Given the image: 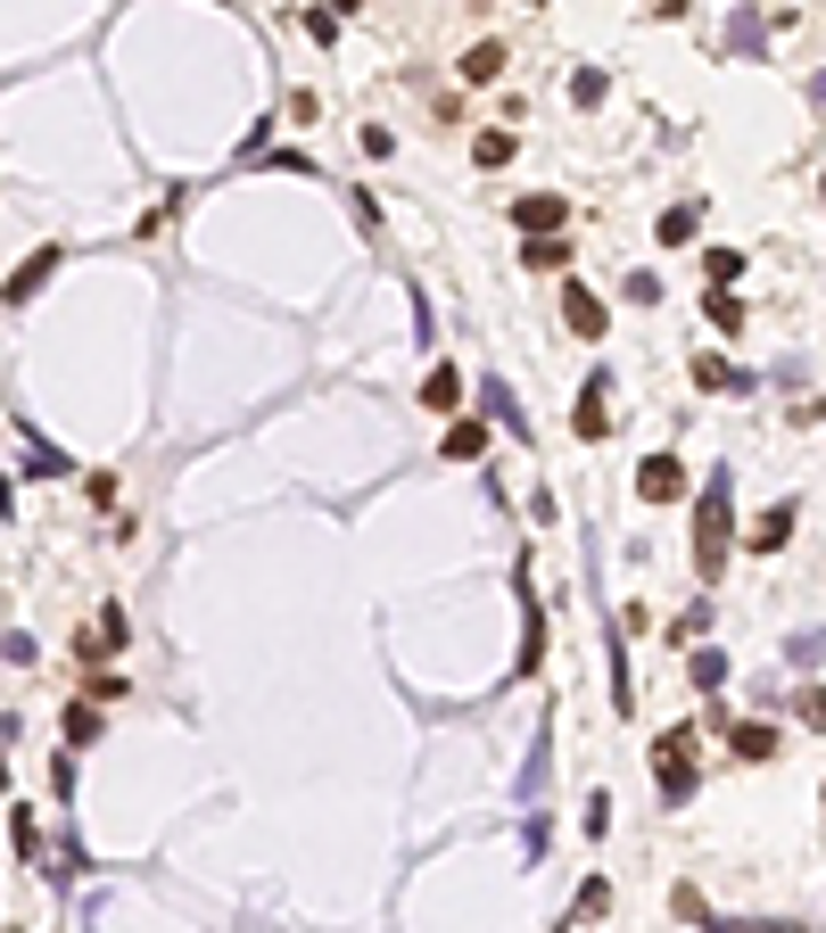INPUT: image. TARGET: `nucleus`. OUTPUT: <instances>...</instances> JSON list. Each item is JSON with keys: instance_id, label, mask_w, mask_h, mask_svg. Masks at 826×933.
Returning a JSON list of instances; mask_svg holds the SVG:
<instances>
[{"instance_id": "obj_1", "label": "nucleus", "mask_w": 826, "mask_h": 933, "mask_svg": "<svg viewBox=\"0 0 826 933\" xmlns=\"http://www.w3.org/2000/svg\"><path fill=\"white\" fill-rule=\"evenodd\" d=\"M719 562H728V480H711L695 505V570L719 579Z\"/></svg>"}, {"instance_id": "obj_2", "label": "nucleus", "mask_w": 826, "mask_h": 933, "mask_svg": "<svg viewBox=\"0 0 826 933\" xmlns=\"http://www.w3.org/2000/svg\"><path fill=\"white\" fill-rule=\"evenodd\" d=\"M653 777H661V802H695V728H670L653 744Z\"/></svg>"}, {"instance_id": "obj_3", "label": "nucleus", "mask_w": 826, "mask_h": 933, "mask_svg": "<svg viewBox=\"0 0 826 933\" xmlns=\"http://www.w3.org/2000/svg\"><path fill=\"white\" fill-rule=\"evenodd\" d=\"M637 496L645 505H677V496H686V463H677V454H653V463L637 471Z\"/></svg>"}, {"instance_id": "obj_4", "label": "nucleus", "mask_w": 826, "mask_h": 933, "mask_svg": "<svg viewBox=\"0 0 826 933\" xmlns=\"http://www.w3.org/2000/svg\"><path fill=\"white\" fill-rule=\"evenodd\" d=\"M563 315H570V331H579V339H603V306H595V290L563 281Z\"/></svg>"}, {"instance_id": "obj_5", "label": "nucleus", "mask_w": 826, "mask_h": 933, "mask_svg": "<svg viewBox=\"0 0 826 933\" xmlns=\"http://www.w3.org/2000/svg\"><path fill=\"white\" fill-rule=\"evenodd\" d=\"M512 215H521L529 240H554V232H563V199H545V190H538V199H521Z\"/></svg>"}, {"instance_id": "obj_6", "label": "nucleus", "mask_w": 826, "mask_h": 933, "mask_svg": "<svg viewBox=\"0 0 826 933\" xmlns=\"http://www.w3.org/2000/svg\"><path fill=\"white\" fill-rule=\"evenodd\" d=\"M735 752H744V760H777V728H769V719H735Z\"/></svg>"}, {"instance_id": "obj_7", "label": "nucleus", "mask_w": 826, "mask_h": 933, "mask_svg": "<svg viewBox=\"0 0 826 933\" xmlns=\"http://www.w3.org/2000/svg\"><path fill=\"white\" fill-rule=\"evenodd\" d=\"M455 397H463V373H455V364H438V373L422 380V405H430V413H447Z\"/></svg>"}, {"instance_id": "obj_8", "label": "nucleus", "mask_w": 826, "mask_h": 933, "mask_svg": "<svg viewBox=\"0 0 826 933\" xmlns=\"http://www.w3.org/2000/svg\"><path fill=\"white\" fill-rule=\"evenodd\" d=\"M786 538H793V505H769V512H760V529H752V545H760V554H777Z\"/></svg>"}, {"instance_id": "obj_9", "label": "nucleus", "mask_w": 826, "mask_h": 933, "mask_svg": "<svg viewBox=\"0 0 826 933\" xmlns=\"http://www.w3.org/2000/svg\"><path fill=\"white\" fill-rule=\"evenodd\" d=\"M505 75V50H496V42H480V50L463 58V83H496Z\"/></svg>"}, {"instance_id": "obj_10", "label": "nucleus", "mask_w": 826, "mask_h": 933, "mask_svg": "<svg viewBox=\"0 0 826 933\" xmlns=\"http://www.w3.org/2000/svg\"><path fill=\"white\" fill-rule=\"evenodd\" d=\"M447 454H455V463H471V454H488V429H480V422H455V429H447Z\"/></svg>"}, {"instance_id": "obj_11", "label": "nucleus", "mask_w": 826, "mask_h": 933, "mask_svg": "<svg viewBox=\"0 0 826 933\" xmlns=\"http://www.w3.org/2000/svg\"><path fill=\"white\" fill-rule=\"evenodd\" d=\"M603 429H612V413H603V380H595L587 405H579V438H603Z\"/></svg>"}, {"instance_id": "obj_12", "label": "nucleus", "mask_w": 826, "mask_h": 933, "mask_svg": "<svg viewBox=\"0 0 826 933\" xmlns=\"http://www.w3.org/2000/svg\"><path fill=\"white\" fill-rule=\"evenodd\" d=\"M695 215H703V206H670V215H661V224H653V232H661V240H670V248H677V240H695Z\"/></svg>"}, {"instance_id": "obj_13", "label": "nucleus", "mask_w": 826, "mask_h": 933, "mask_svg": "<svg viewBox=\"0 0 826 933\" xmlns=\"http://www.w3.org/2000/svg\"><path fill=\"white\" fill-rule=\"evenodd\" d=\"M67 744H99V710H92V702L67 710Z\"/></svg>"}, {"instance_id": "obj_14", "label": "nucleus", "mask_w": 826, "mask_h": 933, "mask_svg": "<svg viewBox=\"0 0 826 933\" xmlns=\"http://www.w3.org/2000/svg\"><path fill=\"white\" fill-rule=\"evenodd\" d=\"M50 264H58V257H50V248H42V257H25V264H17V281H9V298H25V290H34V281H42V273H50Z\"/></svg>"}, {"instance_id": "obj_15", "label": "nucleus", "mask_w": 826, "mask_h": 933, "mask_svg": "<svg viewBox=\"0 0 826 933\" xmlns=\"http://www.w3.org/2000/svg\"><path fill=\"white\" fill-rule=\"evenodd\" d=\"M521 264H529V273H554V264H563V240H529Z\"/></svg>"}, {"instance_id": "obj_16", "label": "nucleus", "mask_w": 826, "mask_h": 933, "mask_svg": "<svg viewBox=\"0 0 826 933\" xmlns=\"http://www.w3.org/2000/svg\"><path fill=\"white\" fill-rule=\"evenodd\" d=\"M703 273H711V281H735V273H744V257H735V248H711V257H703Z\"/></svg>"}, {"instance_id": "obj_17", "label": "nucleus", "mask_w": 826, "mask_h": 933, "mask_svg": "<svg viewBox=\"0 0 826 933\" xmlns=\"http://www.w3.org/2000/svg\"><path fill=\"white\" fill-rule=\"evenodd\" d=\"M471 157H480V166H505L512 141H505V132H480V150H471Z\"/></svg>"}, {"instance_id": "obj_18", "label": "nucleus", "mask_w": 826, "mask_h": 933, "mask_svg": "<svg viewBox=\"0 0 826 933\" xmlns=\"http://www.w3.org/2000/svg\"><path fill=\"white\" fill-rule=\"evenodd\" d=\"M802 719H810V728L826 735V686H802Z\"/></svg>"}]
</instances>
